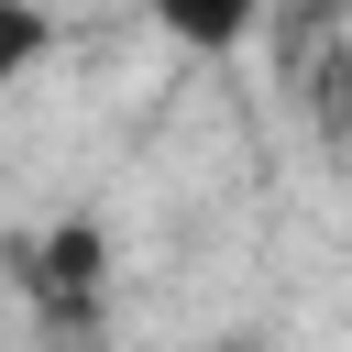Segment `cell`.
<instances>
[{
	"instance_id": "cell-1",
	"label": "cell",
	"mask_w": 352,
	"mask_h": 352,
	"mask_svg": "<svg viewBox=\"0 0 352 352\" xmlns=\"http://www.w3.org/2000/svg\"><path fill=\"white\" fill-rule=\"evenodd\" d=\"M143 11H154V33H176L187 55H242L275 0H143Z\"/></svg>"
},
{
	"instance_id": "cell-2",
	"label": "cell",
	"mask_w": 352,
	"mask_h": 352,
	"mask_svg": "<svg viewBox=\"0 0 352 352\" xmlns=\"http://www.w3.org/2000/svg\"><path fill=\"white\" fill-rule=\"evenodd\" d=\"M44 55H55V22H44V0H0V88H22Z\"/></svg>"
}]
</instances>
